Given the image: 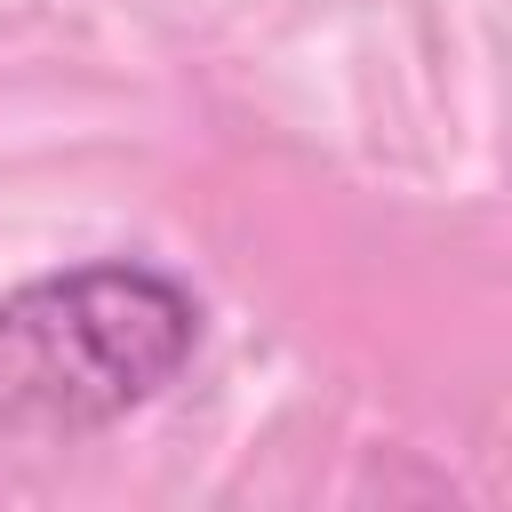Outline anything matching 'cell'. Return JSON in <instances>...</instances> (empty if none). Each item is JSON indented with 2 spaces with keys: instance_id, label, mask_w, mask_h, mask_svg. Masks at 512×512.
Segmentation results:
<instances>
[{
  "instance_id": "obj_1",
  "label": "cell",
  "mask_w": 512,
  "mask_h": 512,
  "mask_svg": "<svg viewBox=\"0 0 512 512\" xmlns=\"http://www.w3.org/2000/svg\"><path fill=\"white\" fill-rule=\"evenodd\" d=\"M192 344L200 304L160 264L40 272L0 296V432H104L160 400Z\"/></svg>"
}]
</instances>
